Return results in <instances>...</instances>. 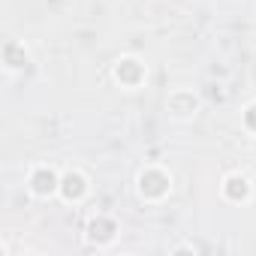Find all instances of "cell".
Listing matches in <instances>:
<instances>
[{
    "instance_id": "cell-5",
    "label": "cell",
    "mask_w": 256,
    "mask_h": 256,
    "mask_svg": "<svg viewBox=\"0 0 256 256\" xmlns=\"http://www.w3.org/2000/svg\"><path fill=\"white\" fill-rule=\"evenodd\" d=\"M223 196L232 199V202H244V199L250 196V181H247L244 175H229V178L223 181Z\"/></svg>"
},
{
    "instance_id": "cell-2",
    "label": "cell",
    "mask_w": 256,
    "mask_h": 256,
    "mask_svg": "<svg viewBox=\"0 0 256 256\" xmlns=\"http://www.w3.org/2000/svg\"><path fill=\"white\" fill-rule=\"evenodd\" d=\"M58 190H60V175H58L54 169L36 166V169L30 172V193H34V196L46 199V196H54Z\"/></svg>"
},
{
    "instance_id": "cell-6",
    "label": "cell",
    "mask_w": 256,
    "mask_h": 256,
    "mask_svg": "<svg viewBox=\"0 0 256 256\" xmlns=\"http://www.w3.org/2000/svg\"><path fill=\"white\" fill-rule=\"evenodd\" d=\"M244 124H247V130H253V133H256V102L244 112Z\"/></svg>"
},
{
    "instance_id": "cell-4",
    "label": "cell",
    "mask_w": 256,
    "mask_h": 256,
    "mask_svg": "<svg viewBox=\"0 0 256 256\" xmlns=\"http://www.w3.org/2000/svg\"><path fill=\"white\" fill-rule=\"evenodd\" d=\"M66 202H78L84 193H88V178L82 172H66L60 178V190H58Z\"/></svg>"
},
{
    "instance_id": "cell-3",
    "label": "cell",
    "mask_w": 256,
    "mask_h": 256,
    "mask_svg": "<svg viewBox=\"0 0 256 256\" xmlns=\"http://www.w3.org/2000/svg\"><path fill=\"white\" fill-rule=\"evenodd\" d=\"M114 78H118L120 84H126V88H136V84L145 78V66H142L136 58H124V60H118V66H114Z\"/></svg>"
},
{
    "instance_id": "cell-1",
    "label": "cell",
    "mask_w": 256,
    "mask_h": 256,
    "mask_svg": "<svg viewBox=\"0 0 256 256\" xmlns=\"http://www.w3.org/2000/svg\"><path fill=\"white\" fill-rule=\"evenodd\" d=\"M169 190H172V181L163 169H145L139 175V193L145 199H163Z\"/></svg>"
}]
</instances>
